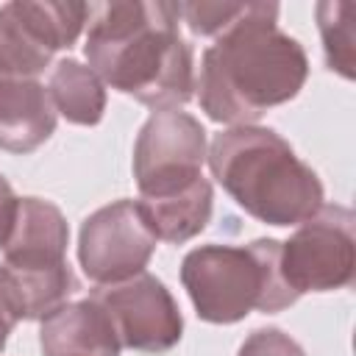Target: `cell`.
<instances>
[{"label": "cell", "instance_id": "18", "mask_svg": "<svg viewBox=\"0 0 356 356\" xmlns=\"http://www.w3.org/2000/svg\"><path fill=\"white\" fill-rule=\"evenodd\" d=\"M17 211H19V197L14 195L11 184L0 172V248L6 245V239H8V234L17 222Z\"/></svg>", "mask_w": 356, "mask_h": 356}, {"label": "cell", "instance_id": "7", "mask_svg": "<svg viewBox=\"0 0 356 356\" xmlns=\"http://www.w3.org/2000/svg\"><path fill=\"white\" fill-rule=\"evenodd\" d=\"M206 128L197 117L170 108L153 111L134 145V178L139 197H170L203 178Z\"/></svg>", "mask_w": 356, "mask_h": 356}, {"label": "cell", "instance_id": "6", "mask_svg": "<svg viewBox=\"0 0 356 356\" xmlns=\"http://www.w3.org/2000/svg\"><path fill=\"white\" fill-rule=\"evenodd\" d=\"M89 17L86 3L11 0L0 6V72L11 78L42 75L56 50H70Z\"/></svg>", "mask_w": 356, "mask_h": 356}, {"label": "cell", "instance_id": "2", "mask_svg": "<svg viewBox=\"0 0 356 356\" xmlns=\"http://www.w3.org/2000/svg\"><path fill=\"white\" fill-rule=\"evenodd\" d=\"M89 17L83 53L103 83L153 111H170L192 100L195 61L178 31V3L117 0L89 6Z\"/></svg>", "mask_w": 356, "mask_h": 356}, {"label": "cell", "instance_id": "9", "mask_svg": "<svg viewBox=\"0 0 356 356\" xmlns=\"http://www.w3.org/2000/svg\"><path fill=\"white\" fill-rule=\"evenodd\" d=\"M156 234L145 222L136 200H114L92 211L81 222L78 234V261L89 281L117 284L145 273L153 250Z\"/></svg>", "mask_w": 356, "mask_h": 356}, {"label": "cell", "instance_id": "19", "mask_svg": "<svg viewBox=\"0 0 356 356\" xmlns=\"http://www.w3.org/2000/svg\"><path fill=\"white\" fill-rule=\"evenodd\" d=\"M17 323H19L17 303H14L8 286H6V281H3V275H0V353H3V348H6V342H8V334L14 331Z\"/></svg>", "mask_w": 356, "mask_h": 356}, {"label": "cell", "instance_id": "4", "mask_svg": "<svg viewBox=\"0 0 356 356\" xmlns=\"http://www.w3.org/2000/svg\"><path fill=\"white\" fill-rule=\"evenodd\" d=\"M278 239H253L250 245H200L181 261V284L200 320L231 325L253 309L275 314L289 309L298 295L286 286Z\"/></svg>", "mask_w": 356, "mask_h": 356}, {"label": "cell", "instance_id": "12", "mask_svg": "<svg viewBox=\"0 0 356 356\" xmlns=\"http://www.w3.org/2000/svg\"><path fill=\"white\" fill-rule=\"evenodd\" d=\"M39 345L44 356H120V339L108 314L92 300L58 306L42 320Z\"/></svg>", "mask_w": 356, "mask_h": 356}, {"label": "cell", "instance_id": "10", "mask_svg": "<svg viewBox=\"0 0 356 356\" xmlns=\"http://www.w3.org/2000/svg\"><path fill=\"white\" fill-rule=\"evenodd\" d=\"M67 245L70 225L61 209L42 197H19L17 222L0 250L8 267H56L67 264Z\"/></svg>", "mask_w": 356, "mask_h": 356}, {"label": "cell", "instance_id": "15", "mask_svg": "<svg viewBox=\"0 0 356 356\" xmlns=\"http://www.w3.org/2000/svg\"><path fill=\"white\" fill-rule=\"evenodd\" d=\"M317 14V28L323 36V50H325V64L328 70L339 72L342 78L356 75V31H353V17L356 6L342 3V0H323L314 8Z\"/></svg>", "mask_w": 356, "mask_h": 356}, {"label": "cell", "instance_id": "20", "mask_svg": "<svg viewBox=\"0 0 356 356\" xmlns=\"http://www.w3.org/2000/svg\"><path fill=\"white\" fill-rule=\"evenodd\" d=\"M0 75H6V72H0Z\"/></svg>", "mask_w": 356, "mask_h": 356}, {"label": "cell", "instance_id": "5", "mask_svg": "<svg viewBox=\"0 0 356 356\" xmlns=\"http://www.w3.org/2000/svg\"><path fill=\"white\" fill-rule=\"evenodd\" d=\"M286 286L303 292L345 289L356 273V217L348 206L323 203L281 242L278 259Z\"/></svg>", "mask_w": 356, "mask_h": 356}, {"label": "cell", "instance_id": "14", "mask_svg": "<svg viewBox=\"0 0 356 356\" xmlns=\"http://www.w3.org/2000/svg\"><path fill=\"white\" fill-rule=\"evenodd\" d=\"M56 114L72 125H97L106 111V86L103 81L78 58H61L47 83Z\"/></svg>", "mask_w": 356, "mask_h": 356}, {"label": "cell", "instance_id": "13", "mask_svg": "<svg viewBox=\"0 0 356 356\" xmlns=\"http://www.w3.org/2000/svg\"><path fill=\"white\" fill-rule=\"evenodd\" d=\"M136 206L145 222L150 225V231L156 234V239L184 245L209 225L214 209V192L209 178H200L184 192L170 197H139Z\"/></svg>", "mask_w": 356, "mask_h": 356}, {"label": "cell", "instance_id": "8", "mask_svg": "<svg viewBox=\"0 0 356 356\" xmlns=\"http://www.w3.org/2000/svg\"><path fill=\"white\" fill-rule=\"evenodd\" d=\"M89 298L108 314L120 348L139 353H167L181 342V309L164 281L153 273H139L117 284H100Z\"/></svg>", "mask_w": 356, "mask_h": 356}, {"label": "cell", "instance_id": "11", "mask_svg": "<svg viewBox=\"0 0 356 356\" xmlns=\"http://www.w3.org/2000/svg\"><path fill=\"white\" fill-rule=\"evenodd\" d=\"M56 108L47 86L31 78L0 75V147L17 156L33 153L56 131Z\"/></svg>", "mask_w": 356, "mask_h": 356}, {"label": "cell", "instance_id": "1", "mask_svg": "<svg viewBox=\"0 0 356 356\" xmlns=\"http://www.w3.org/2000/svg\"><path fill=\"white\" fill-rule=\"evenodd\" d=\"M306 78V50L278 28V3H248L203 50L195 89L209 120L236 128L256 125L267 108L295 100Z\"/></svg>", "mask_w": 356, "mask_h": 356}, {"label": "cell", "instance_id": "3", "mask_svg": "<svg viewBox=\"0 0 356 356\" xmlns=\"http://www.w3.org/2000/svg\"><path fill=\"white\" fill-rule=\"evenodd\" d=\"M206 161L217 184L253 220L289 228L323 206L320 175L292 145L264 125H236L214 134Z\"/></svg>", "mask_w": 356, "mask_h": 356}, {"label": "cell", "instance_id": "16", "mask_svg": "<svg viewBox=\"0 0 356 356\" xmlns=\"http://www.w3.org/2000/svg\"><path fill=\"white\" fill-rule=\"evenodd\" d=\"M248 3H178L181 19L195 36H220L234 19L242 17Z\"/></svg>", "mask_w": 356, "mask_h": 356}, {"label": "cell", "instance_id": "17", "mask_svg": "<svg viewBox=\"0 0 356 356\" xmlns=\"http://www.w3.org/2000/svg\"><path fill=\"white\" fill-rule=\"evenodd\" d=\"M236 356H306V353L289 334H284L275 325H267L248 334Z\"/></svg>", "mask_w": 356, "mask_h": 356}]
</instances>
